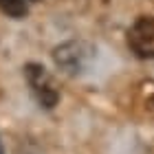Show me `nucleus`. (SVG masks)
Returning <instances> with one entry per match:
<instances>
[{
  "label": "nucleus",
  "instance_id": "7ed1b4c3",
  "mask_svg": "<svg viewBox=\"0 0 154 154\" xmlns=\"http://www.w3.org/2000/svg\"><path fill=\"white\" fill-rule=\"evenodd\" d=\"M128 46L141 60H154V16H141L128 29Z\"/></svg>",
  "mask_w": 154,
  "mask_h": 154
},
{
  "label": "nucleus",
  "instance_id": "f03ea898",
  "mask_svg": "<svg viewBox=\"0 0 154 154\" xmlns=\"http://www.w3.org/2000/svg\"><path fill=\"white\" fill-rule=\"evenodd\" d=\"M88 57H90V48L84 44V42H64V44L55 46L53 48V62L60 71H64L66 75H77L82 73L88 64Z\"/></svg>",
  "mask_w": 154,
  "mask_h": 154
},
{
  "label": "nucleus",
  "instance_id": "20e7f679",
  "mask_svg": "<svg viewBox=\"0 0 154 154\" xmlns=\"http://www.w3.org/2000/svg\"><path fill=\"white\" fill-rule=\"evenodd\" d=\"M0 154H5V148H2V141H0Z\"/></svg>",
  "mask_w": 154,
  "mask_h": 154
},
{
  "label": "nucleus",
  "instance_id": "f257e3e1",
  "mask_svg": "<svg viewBox=\"0 0 154 154\" xmlns=\"http://www.w3.org/2000/svg\"><path fill=\"white\" fill-rule=\"evenodd\" d=\"M24 77H26V82H29V88H31V93L38 99L40 106L53 108L55 103L60 101L57 84H55V79L51 77V73H48L42 64L29 62V64L24 66Z\"/></svg>",
  "mask_w": 154,
  "mask_h": 154
}]
</instances>
